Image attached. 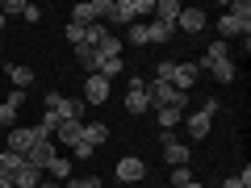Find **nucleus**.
Wrapping results in <instances>:
<instances>
[{"mask_svg": "<svg viewBox=\"0 0 251 188\" xmlns=\"http://www.w3.org/2000/svg\"><path fill=\"white\" fill-rule=\"evenodd\" d=\"M46 113L54 117V121H84V113H88V105H84L80 96H63V92H46Z\"/></svg>", "mask_w": 251, "mask_h": 188, "instance_id": "1", "label": "nucleus"}, {"mask_svg": "<svg viewBox=\"0 0 251 188\" xmlns=\"http://www.w3.org/2000/svg\"><path fill=\"white\" fill-rule=\"evenodd\" d=\"M147 100H151V109H180V113L188 109V92H176L172 84H163V80L147 84Z\"/></svg>", "mask_w": 251, "mask_h": 188, "instance_id": "2", "label": "nucleus"}, {"mask_svg": "<svg viewBox=\"0 0 251 188\" xmlns=\"http://www.w3.org/2000/svg\"><path fill=\"white\" fill-rule=\"evenodd\" d=\"M218 109H222V105H218V100L209 96L205 105H201V113H193V117H188V121H184V125H188V134L197 138V142H201V138L209 134V125H214V113H218Z\"/></svg>", "mask_w": 251, "mask_h": 188, "instance_id": "3", "label": "nucleus"}, {"mask_svg": "<svg viewBox=\"0 0 251 188\" xmlns=\"http://www.w3.org/2000/svg\"><path fill=\"white\" fill-rule=\"evenodd\" d=\"M109 9H113V0H92V4H75V9H72V21H75V25H97L100 17H109Z\"/></svg>", "mask_w": 251, "mask_h": 188, "instance_id": "4", "label": "nucleus"}, {"mask_svg": "<svg viewBox=\"0 0 251 188\" xmlns=\"http://www.w3.org/2000/svg\"><path fill=\"white\" fill-rule=\"evenodd\" d=\"M113 180H122V184H138V180H147V163L138 159V155H126V159H117Z\"/></svg>", "mask_w": 251, "mask_h": 188, "instance_id": "5", "label": "nucleus"}, {"mask_svg": "<svg viewBox=\"0 0 251 188\" xmlns=\"http://www.w3.org/2000/svg\"><path fill=\"white\" fill-rule=\"evenodd\" d=\"M159 146H163V159H168L172 167H188V155H193V151H188L184 142H176L172 130H163V134H159Z\"/></svg>", "mask_w": 251, "mask_h": 188, "instance_id": "6", "label": "nucleus"}, {"mask_svg": "<svg viewBox=\"0 0 251 188\" xmlns=\"http://www.w3.org/2000/svg\"><path fill=\"white\" fill-rule=\"evenodd\" d=\"M126 113H134V117L151 113V100H147V84H143V75H134V80H130V92H126Z\"/></svg>", "mask_w": 251, "mask_h": 188, "instance_id": "7", "label": "nucleus"}, {"mask_svg": "<svg viewBox=\"0 0 251 188\" xmlns=\"http://www.w3.org/2000/svg\"><path fill=\"white\" fill-rule=\"evenodd\" d=\"M34 125H13L9 130V146H4V151H13V155H21V159H25L29 151H34Z\"/></svg>", "mask_w": 251, "mask_h": 188, "instance_id": "8", "label": "nucleus"}, {"mask_svg": "<svg viewBox=\"0 0 251 188\" xmlns=\"http://www.w3.org/2000/svg\"><path fill=\"white\" fill-rule=\"evenodd\" d=\"M109 84L113 80H105V75H88V80H84V105H105L109 100Z\"/></svg>", "mask_w": 251, "mask_h": 188, "instance_id": "9", "label": "nucleus"}, {"mask_svg": "<svg viewBox=\"0 0 251 188\" xmlns=\"http://www.w3.org/2000/svg\"><path fill=\"white\" fill-rule=\"evenodd\" d=\"M34 138H38V134H34ZM54 155H59V151H54V138H38L34 151L25 155V163H29V167H38V171H46V163H50Z\"/></svg>", "mask_w": 251, "mask_h": 188, "instance_id": "10", "label": "nucleus"}, {"mask_svg": "<svg viewBox=\"0 0 251 188\" xmlns=\"http://www.w3.org/2000/svg\"><path fill=\"white\" fill-rule=\"evenodd\" d=\"M21 105H25V92H21V88H13L9 100H0V130H9V125L17 121V109Z\"/></svg>", "mask_w": 251, "mask_h": 188, "instance_id": "11", "label": "nucleus"}, {"mask_svg": "<svg viewBox=\"0 0 251 188\" xmlns=\"http://www.w3.org/2000/svg\"><path fill=\"white\" fill-rule=\"evenodd\" d=\"M197 75H201L197 63H176V71H172V88H176V92H188Z\"/></svg>", "mask_w": 251, "mask_h": 188, "instance_id": "12", "label": "nucleus"}, {"mask_svg": "<svg viewBox=\"0 0 251 188\" xmlns=\"http://www.w3.org/2000/svg\"><path fill=\"white\" fill-rule=\"evenodd\" d=\"M205 9H180V17H176V25L184 29V34H201L205 29Z\"/></svg>", "mask_w": 251, "mask_h": 188, "instance_id": "13", "label": "nucleus"}, {"mask_svg": "<svg viewBox=\"0 0 251 188\" xmlns=\"http://www.w3.org/2000/svg\"><path fill=\"white\" fill-rule=\"evenodd\" d=\"M54 138H59L63 146H75L84 138V121H59L54 125Z\"/></svg>", "mask_w": 251, "mask_h": 188, "instance_id": "14", "label": "nucleus"}, {"mask_svg": "<svg viewBox=\"0 0 251 188\" xmlns=\"http://www.w3.org/2000/svg\"><path fill=\"white\" fill-rule=\"evenodd\" d=\"M172 34H176V25H168V21H147V42H172Z\"/></svg>", "mask_w": 251, "mask_h": 188, "instance_id": "15", "label": "nucleus"}, {"mask_svg": "<svg viewBox=\"0 0 251 188\" xmlns=\"http://www.w3.org/2000/svg\"><path fill=\"white\" fill-rule=\"evenodd\" d=\"M84 142H88L92 151H97L100 142H109V125L105 121H88V125H84Z\"/></svg>", "mask_w": 251, "mask_h": 188, "instance_id": "16", "label": "nucleus"}, {"mask_svg": "<svg viewBox=\"0 0 251 188\" xmlns=\"http://www.w3.org/2000/svg\"><path fill=\"white\" fill-rule=\"evenodd\" d=\"M205 71H209V75H214V80H218V84H230V80H234V75H239V67H234V63H230V59H222V63H209Z\"/></svg>", "mask_w": 251, "mask_h": 188, "instance_id": "17", "label": "nucleus"}, {"mask_svg": "<svg viewBox=\"0 0 251 188\" xmlns=\"http://www.w3.org/2000/svg\"><path fill=\"white\" fill-rule=\"evenodd\" d=\"M75 63H80L88 75H97V67H100V54L92 50V46H75Z\"/></svg>", "mask_w": 251, "mask_h": 188, "instance_id": "18", "label": "nucleus"}, {"mask_svg": "<svg viewBox=\"0 0 251 188\" xmlns=\"http://www.w3.org/2000/svg\"><path fill=\"white\" fill-rule=\"evenodd\" d=\"M38 184H42V171L29 167V163L17 171V176H13V188H38Z\"/></svg>", "mask_w": 251, "mask_h": 188, "instance_id": "19", "label": "nucleus"}, {"mask_svg": "<svg viewBox=\"0 0 251 188\" xmlns=\"http://www.w3.org/2000/svg\"><path fill=\"white\" fill-rule=\"evenodd\" d=\"M109 38H113V34H109V25H100V21H97V25H88V38H84V46H92V50L100 54V46H105Z\"/></svg>", "mask_w": 251, "mask_h": 188, "instance_id": "20", "label": "nucleus"}, {"mask_svg": "<svg viewBox=\"0 0 251 188\" xmlns=\"http://www.w3.org/2000/svg\"><path fill=\"white\" fill-rule=\"evenodd\" d=\"M25 167V159H21V155H13V151H0V176H17V171Z\"/></svg>", "mask_w": 251, "mask_h": 188, "instance_id": "21", "label": "nucleus"}, {"mask_svg": "<svg viewBox=\"0 0 251 188\" xmlns=\"http://www.w3.org/2000/svg\"><path fill=\"white\" fill-rule=\"evenodd\" d=\"M151 17H155V21H168V25H176V17H180V4H176V0H159Z\"/></svg>", "mask_w": 251, "mask_h": 188, "instance_id": "22", "label": "nucleus"}, {"mask_svg": "<svg viewBox=\"0 0 251 188\" xmlns=\"http://www.w3.org/2000/svg\"><path fill=\"white\" fill-rule=\"evenodd\" d=\"M222 59H230V42H222V38H218V42L205 50V59H201L197 67H209V63H222Z\"/></svg>", "mask_w": 251, "mask_h": 188, "instance_id": "23", "label": "nucleus"}, {"mask_svg": "<svg viewBox=\"0 0 251 188\" xmlns=\"http://www.w3.org/2000/svg\"><path fill=\"white\" fill-rule=\"evenodd\" d=\"M46 171H50V180L59 184V180H67V176H72V159H63V155H54V159L46 163Z\"/></svg>", "mask_w": 251, "mask_h": 188, "instance_id": "24", "label": "nucleus"}, {"mask_svg": "<svg viewBox=\"0 0 251 188\" xmlns=\"http://www.w3.org/2000/svg\"><path fill=\"white\" fill-rule=\"evenodd\" d=\"M9 80H13V88L25 92L29 84H34V71H29V67H21V63H13V67H9Z\"/></svg>", "mask_w": 251, "mask_h": 188, "instance_id": "25", "label": "nucleus"}, {"mask_svg": "<svg viewBox=\"0 0 251 188\" xmlns=\"http://www.w3.org/2000/svg\"><path fill=\"white\" fill-rule=\"evenodd\" d=\"M180 109H155V121H159V130H172V125H180Z\"/></svg>", "mask_w": 251, "mask_h": 188, "instance_id": "26", "label": "nucleus"}, {"mask_svg": "<svg viewBox=\"0 0 251 188\" xmlns=\"http://www.w3.org/2000/svg\"><path fill=\"white\" fill-rule=\"evenodd\" d=\"M122 71H126L122 59H100V67H97V75H105V80H113V75H122Z\"/></svg>", "mask_w": 251, "mask_h": 188, "instance_id": "27", "label": "nucleus"}, {"mask_svg": "<svg viewBox=\"0 0 251 188\" xmlns=\"http://www.w3.org/2000/svg\"><path fill=\"white\" fill-rule=\"evenodd\" d=\"M84 38H88V25H75V21H72V25H67V42H72V46H84Z\"/></svg>", "mask_w": 251, "mask_h": 188, "instance_id": "28", "label": "nucleus"}, {"mask_svg": "<svg viewBox=\"0 0 251 188\" xmlns=\"http://www.w3.org/2000/svg\"><path fill=\"white\" fill-rule=\"evenodd\" d=\"M222 188H251V167H243L239 176H230V180H226Z\"/></svg>", "mask_w": 251, "mask_h": 188, "instance_id": "29", "label": "nucleus"}, {"mask_svg": "<svg viewBox=\"0 0 251 188\" xmlns=\"http://www.w3.org/2000/svg\"><path fill=\"white\" fill-rule=\"evenodd\" d=\"M130 42H134V46H147V21H134V25H130Z\"/></svg>", "mask_w": 251, "mask_h": 188, "instance_id": "30", "label": "nucleus"}, {"mask_svg": "<svg viewBox=\"0 0 251 188\" xmlns=\"http://www.w3.org/2000/svg\"><path fill=\"white\" fill-rule=\"evenodd\" d=\"M172 184H176V188L193 184V171H188V167H172Z\"/></svg>", "mask_w": 251, "mask_h": 188, "instance_id": "31", "label": "nucleus"}, {"mask_svg": "<svg viewBox=\"0 0 251 188\" xmlns=\"http://www.w3.org/2000/svg\"><path fill=\"white\" fill-rule=\"evenodd\" d=\"M0 13H4V17H9V13L25 17V0H4V4H0Z\"/></svg>", "mask_w": 251, "mask_h": 188, "instance_id": "32", "label": "nucleus"}, {"mask_svg": "<svg viewBox=\"0 0 251 188\" xmlns=\"http://www.w3.org/2000/svg\"><path fill=\"white\" fill-rule=\"evenodd\" d=\"M67 188H100V176H84V180H72Z\"/></svg>", "mask_w": 251, "mask_h": 188, "instance_id": "33", "label": "nucleus"}, {"mask_svg": "<svg viewBox=\"0 0 251 188\" xmlns=\"http://www.w3.org/2000/svg\"><path fill=\"white\" fill-rule=\"evenodd\" d=\"M72 151H75V159H88V155H92V146H88V142H84V138H80V142H75Z\"/></svg>", "mask_w": 251, "mask_h": 188, "instance_id": "34", "label": "nucleus"}, {"mask_svg": "<svg viewBox=\"0 0 251 188\" xmlns=\"http://www.w3.org/2000/svg\"><path fill=\"white\" fill-rule=\"evenodd\" d=\"M25 21H42V9L38 4H25Z\"/></svg>", "mask_w": 251, "mask_h": 188, "instance_id": "35", "label": "nucleus"}, {"mask_svg": "<svg viewBox=\"0 0 251 188\" xmlns=\"http://www.w3.org/2000/svg\"><path fill=\"white\" fill-rule=\"evenodd\" d=\"M38 188H63V184H54V180H42V184H38Z\"/></svg>", "mask_w": 251, "mask_h": 188, "instance_id": "36", "label": "nucleus"}, {"mask_svg": "<svg viewBox=\"0 0 251 188\" xmlns=\"http://www.w3.org/2000/svg\"><path fill=\"white\" fill-rule=\"evenodd\" d=\"M184 188H201V184H197V180H193V184H184Z\"/></svg>", "mask_w": 251, "mask_h": 188, "instance_id": "37", "label": "nucleus"}, {"mask_svg": "<svg viewBox=\"0 0 251 188\" xmlns=\"http://www.w3.org/2000/svg\"><path fill=\"white\" fill-rule=\"evenodd\" d=\"M0 29H4V13H0Z\"/></svg>", "mask_w": 251, "mask_h": 188, "instance_id": "38", "label": "nucleus"}, {"mask_svg": "<svg viewBox=\"0 0 251 188\" xmlns=\"http://www.w3.org/2000/svg\"><path fill=\"white\" fill-rule=\"evenodd\" d=\"M0 50H4V42H0Z\"/></svg>", "mask_w": 251, "mask_h": 188, "instance_id": "39", "label": "nucleus"}]
</instances>
